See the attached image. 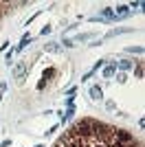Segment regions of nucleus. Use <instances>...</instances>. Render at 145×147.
I'll use <instances>...</instances> for the list:
<instances>
[{
	"instance_id": "39448f33",
	"label": "nucleus",
	"mask_w": 145,
	"mask_h": 147,
	"mask_svg": "<svg viewBox=\"0 0 145 147\" xmlns=\"http://www.w3.org/2000/svg\"><path fill=\"white\" fill-rule=\"evenodd\" d=\"M117 75V64L112 61V64H108V66H103V77L106 79H110V77H115Z\"/></svg>"
},
{
	"instance_id": "7ed1b4c3",
	"label": "nucleus",
	"mask_w": 145,
	"mask_h": 147,
	"mask_svg": "<svg viewBox=\"0 0 145 147\" xmlns=\"http://www.w3.org/2000/svg\"><path fill=\"white\" fill-rule=\"evenodd\" d=\"M112 141H115L117 145H121V143H132V134H127L123 129H115V132H112Z\"/></svg>"
},
{
	"instance_id": "2eb2a0df",
	"label": "nucleus",
	"mask_w": 145,
	"mask_h": 147,
	"mask_svg": "<svg viewBox=\"0 0 145 147\" xmlns=\"http://www.w3.org/2000/svg\"><path fill=\"white\" fill-rule=\"evenodd\" d=\"M103 64H106V59H99V61L95 64V68H92V70H99V68H103Z\"/></svg>"
},
{
	"instance_id": "9b49d317",
	"label": "nucleus",
	"mask_w": 145,
	"mask_h": 147,
	"mask_svg": "<svg viewBox=\"0 0 145 147\" xmlns=\"http://www.w3.org/2000/svg\"><path fill=\"white\" fill-rule=\"evenodd\" d=\"M92 37H95V33H84V35L79 33V35H77V40H79V42H86V40H92Z\"/></svg>"
},
{
	"instance_id": "f03ea898",
	"label": "nucleus",
	"mask_w": 145,
	"mask_h": 147,
	"mask_svg": "<svg viewBox=\"0 0 145 147\" xmlns=\"http://www.w3.org/2000/svg\"><path fill=\"white\" fill-rule=\"evenodd\" d=\"M26 70H29V64H26V61H18V64L13 66V70H11L13 79L22 81V79H24V75H26Z\"/></svg>"
},
{
	"instance_id": "f8f14e48",
	"label": "nucleus",
	"mask_w": 145,
	"mask_h": 147,
	"mask_svg": "<svg viewBox=\"0 0 145 147\" xmlns=\"http://www.w3.org/2000/svg\"><path fill=\"white\" fill-rule=\"evenodd\" d=\"M117 81H119V84H125V81H127V75L125 73H117Z\"/></svg>"
},
{
	"instance_id": "1a4fd4ad",
	"label": "nucleus",
	"mask_w": 145,
	"mask_h": 147,
	"mask_svg": "<svg viewBox=\"0 0 145 147\" xmlns=\"http://www.w3.org/2000/svg\"><path fill=\"white\" fill-rule=\"evenodd\" d=\"M31 40H33V37H31V35H24V37H22V42H20V44H18V46H16V49H13V51H22L24 46H26V44L31 42Z\"/></svg>"
},
{
	"instance_id": "20e7f679",
	"label": "nucleus",
	"mask_w": 145,
	"mask_h": 147,
	"mask_svg": "<svg viewBox=\"0 0 145 147\" xmlns=\"http://www.w3.org/2000/svg\"><path fill=\"white\" fill-rule=\"evenodd\" d=\"M117 68H119L121 73H125V70H130V68H134V61L132 59H121V61H115Z\"/></svg>"
},
{
	"instance_id": "423d86ee",
	"label": "nucleus",
	"mask_w": 145,
	"mask_h": 147,
	"mask_svg": "<svg viewBox=\"0 0 145 147\" xmlns=\"http://www.w3.org/2000/svg\"><path fill=\"white\" fill-rule=\"evenodd\" d=\"M44 51H46V53H62V44H57V42H46V44H44Z\"/></svg>"
},
{
	"instance_id": "6e6552de",
	"label": "nucleus",
	"mask_w": 145,
	"mask_h": 147,
	"mask_svg": "<svg viewBox=\"0 0 145 147\" xmlns=\"http://www.w3.org/2000/svg\"><path fill=\"white\" fill-rule=\"evenodd\" d=\"M143 75H145L143 64H141V61H136V66H134V77H136V79H143Z\"/></svg>"
},
{
	"instance_id": "ddd939ff",
	"label": "nucleus",
	"mask_w": 145,
	"mask_h": 147,
	"mask_svg": "<svg viewBox=\"0 0 145 147\" xmlns=\"http://www.w3.org/2000/svg\"><path fill=\"white\" fill-rule=\"evenodd\" d=\"M127 53H143V46H130V49H127Z\"/></svg>"
},
{
	"instance_id": "4468645a",
	"label": "nucleus",
	"mask_w": 145,
	"mask_h": 147,
	"mask_svg": "<svg viewBox=\"0 0 145 147\" xmlns=\"http://www.w3.org/2000/svg\"><path fill=\"white\" fill-rule=\"evenodd\" d=\"M106 108L112 112V110H117V103H115V101H108V103H106Z\"/></svg>"
},
{
	"instance_id": "9d476101",
	"label": "nucleus",
	"mask_w": 145,
	"mask_h": 147,
	"mask_svg": "<svg viewBox=\"0 0 145 147\" xmlns=\"http://www.w3.org/2000/svg\"><path fill=\"white\" fill-rule=\"evenodd\" d=\"M60 114H62V123H64V121H68V119H72V114H75V110H72V108H68L66 112H60Z\"/></svg>"
},
{
	"instance_id": "0eeeda50",
	"label": "nucleus",
	"mask_w": 145,
	"mask_h": 147,
	"mask_svg": "<svg viewBox=\"0 0 145 147\" xmlns=\"http://www.w3.org/2000/svg\"><path fill=\"white\" fill-rule=\"evenodd\" d=\"M90 97H92V99H101V97H103L101 86H92V88H90Z\"/></svg>"
},
{
	"instance_id": "a211bd4d",
	"label": "nucleus",
	"mask_w": 145,
	"mask_h": 147,
	"mask_svg": "<svg viewBox=\"0 0 145 147\" xmlns=\"http://www.w3.org/2000/svg\"><path fill=\"white\" fill-rule=\"evenodd\" d=\"M7 90V84H5V81H0V92H5Z\"/></svg>"
},
{
	"instance_id": "f257e3e1",
	"label": "nucleus",
	"mask_w": 145,
	"mask_h": 147,
	"mask_svg": "<svg viewBox=\"0 0 145 147\" xmlns=\"http://www.w3.org/2000/svg\"><path fill=\"white\" fill-rule=\"evenodd\" d=\"M92 132H97V123L88 121V119H84V121H77L75 125L70 127V132H68V136H72V138H79V136H88L92 134Z\"/></svg>"
},
{
	"instance_id": "f3484780",
	"label": "nucleus",
	"mask_w": 145,
	"mask_h": 147,
	"mask_svg": "<svg viewBox=\"0 0 145 147\" xmlns=\"http://www.w3.org/2000/svg\"><path fill=\"white\" fill-rule=\"evenodd\" d=\"M64 46H66V49H72V46H75V42H72V40H64Z\"/></svg>"
},
{
	"instance_id": "dca6fc26",
	"label": "nucleus",
	"mask_w": 145,
	"mask_h": 147,
	"mask_svg": "<svg viewBox=\"0 0 145 147\" xmlns=\"http://www.w3.org/2000/svg\"><path fill=\"white\" fill-rule=\"evenodd\" d=\"M53 75H55V70H53V68H48L46 73H44V79H48V77H53Z\"/></svg>"
}]
</instances>
